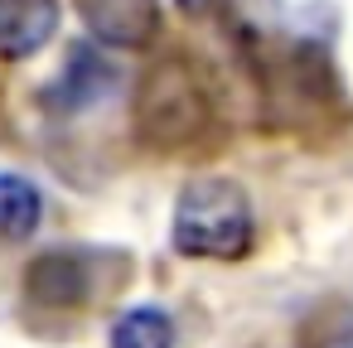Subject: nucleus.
<instances>
[{"label":"nucleus","instance_id":"nucleus-1","mask_svg":"<svg viewBox=\"0 0 353 348\" xmlns=\"http://www.w3.org/2000/svg\"><path fill=\"white\" fill-rule=\"evenodd\" d=\"M213 126V88H208V73L184 59V54H170L160 63H150L141 73V88H136V136L141 145L150 150H189L208 136Z\"/></svg>","mask_w":353,"mask_h":348},{"label":"nucleus","instance_id":"nucleus-2","mask_svg":"<svg viewBox=\"0 0 353 348\" xmlns=\"http://www.w3.org/2000/svg\"><path fill=\"white\" fill-rule=\"evenodd\" d=\"M252 227V198L232 179H194L174 203V247L199 261H242Z\"/></svg>","mask_w":353,"mask_h":348},{"label":"nucleus","instance_id":"nucleus-3","mask_svg":"<svg viewBox=\"0 0 353 348\" xmlns=\"http://www.w3.org/2000/svg\"><path fill=\"white\" fill-rule=\"evenodd\" d=\"M83 25L107 49H145L160 34V0H73Z\"/></svg>","mask_w":353,"mask_h":348},{"label":"nucleus","instance_id":"nucleus-4","mask_svg":"<svg viewBox=\"0 0 353 348\" xmlns=\"http://www.w3.org/2000/svg\"><path fill=\"white\" fill-rule=\"evenodd\" d=\"M88 290H92V276L78 252H44L25 271V295L44 309H78Z\"/></svg>","mask_w":353,"mask_h":348},{"label":"nucleus","instance_id":"nucleus-5","mask_svg":"<svg viewBox=\"0 0 353 348\" xmlns=\"http://www.w3.org/2000/svg\"><path fill=\"white\" fill-rule=\"evenodd\" d=\"M59 34V0H0V59L20 63Z\"/></svg>","mask_w":353,"mask_h":348},{"label":"nucleus","instance_id":"nucleus-6","mask_svg":"<svg viewBox=\"0 0 353 348\" xmlns=\"http://www.w3.org/2000/svg\"><path fill=\"white\" fill-rule=\"evenodd\" d=\"M44 218V194L25 174L0 170V242H25Z\"/></svg>","mask_w":353,"mask_h":348},{"label":"nucleus","instance_id":"nucleus-7","mask_svg":"<svg viewBox=\"0 0 353 348\" xmlns=\"http://www.w3.org/2000/svg\"><path fill=\"white\" fill-rule=\"evenodd\" d=\"M112 348H174V319L160 305L121 309L112 324Z\"/></svg>","mask_w":353,"mask_h":348},{"label":"nucleus","instance_id":"nucleus-8","mask_svg":"<svg viewBox=\"0 0 353 348\" xmlns=\"http://www.w3.org/2000/svg\"><path fill=\"white\" fill-rule=\"evenodd\" d=\"M107 88H112V68H107L92 49H78V54L68 59V83H63L68 102L83 107L88 97H97V92H107Z\"/></svg>","mask_w":353,"mask_h":348},{"label":"nucleus","instance_id":"nucleus-9","mask_svg":"<svg viewBox=\"0 0 353 348\" xmlns=\"http://www.w3.org/2000/svg\"><path fill=\"white\" fill-rule=\"evenodd\" d=\"M300 348H353V309H329L310 324Z\"/></svg>","mask_w":353,"mask_h":348},{"label":"nucleus","instance_id":"nucleus-10","mask_svg":"<svg viewBox=\"0 0 353 348\" xmlns=\"http://www.w3.org/2000/svg\"><path fill=\"white\" fill-rule=\"evenodd\" d=\"M223 0H179V10L184 15H208V10H218Z\"/></svg>","mask_w":353,"mask_h":348}]
</instances>
